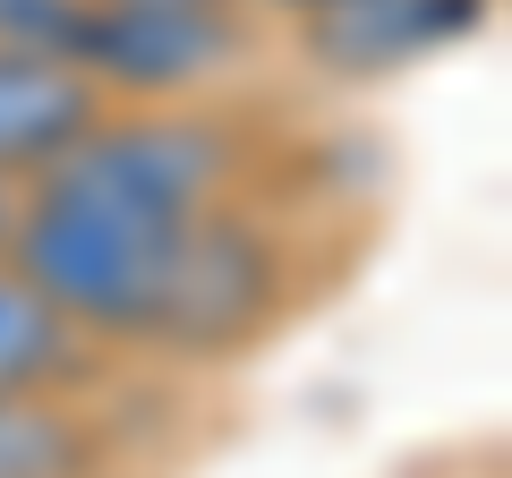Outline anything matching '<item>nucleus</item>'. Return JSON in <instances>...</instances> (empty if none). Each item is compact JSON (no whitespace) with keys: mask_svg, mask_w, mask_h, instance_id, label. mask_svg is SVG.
<instances>
[{"mask_svg":"<svg viewBox=\"0 0 512 478\" xmlns=\"http://www.w3.org/2000/svg\"><path fill=\"white\" fill-rule=\"evenodd\" d=\"M274 9H282V18L299 26V18H316V9H342V0H274Z\"/></svg>","mask_w":512,"mask_h":478,"instance_id":"6e6552de","label":"nucleus"},{"mask_svg":"<svg viewBox=\"0 0 512 478\" xmlns=\"http://www.w3.org/2000/svg\"><path fill=\"white\" fill-rule=\"evenodd\" d=\"M461 26H478V0H342L299 18L308 52H325V69H402V60L453 43Z\"/></svg>","mask_w":512,"mask_h":478,"instance_id":"39448f33","label":"nucleus"},{"mask_svg":"<svg viewBox=\"0 0 512 478\" xmlns=\"http://www.w3.org/2000/svg\"><path fill=\"white\" fill-rule=\"evenodd\" d=\"M103 9H239V0H103Z\"/></svg>","mask_w":512,"mask_h":478,"instance_id":"0eeeda50","label":"nucleus"},{"mask_svg":"<svg viewBox=\"0 0 512 478\" xmlns=\"http://www.w3.org/2000/svg\"><path fill=\"white\" fill-rule=\"evenodd\" d=\"M94 111H103V86L77 60L0 35V188L35 180L52 154H69L94 129Z\"/></svg>","mask_w":512,"mask_h":478,"instance_id":"7ed1b4c3","label":"nucleus"},{"mask_svg":"<svg viewBox=\"0 0 512 478\" xmlns=\"http://www.w3.org/2000/svg\"><path fill=\"white\" fill-rule=\"evenodd\" d=\"M239 52H248L239 9H103V0H77V26H69V60L103 86V103L111 94L188 103Z\"/></svg>","mask_w":512,"mask_h":478,"instance_id":"f03ea898","label":"nucleus"},{"mask_svg":"<svg viewBox=\"0 0 512 478\" xmlns=\"http://www.w3.org/2000/svg\"><path fill=\"white\" fill-rule=\"evenodd\" d=\"M94 359H103V342L26 265L0 257V402H69L94 376Z\"/></svg>","mask_w":512,"mask_h":478,"instance_id":"20e7f679","label":"nucleus"},{"mask_svg":"<svg viewBox=\"0 0 512 478\" xmlns=\"http://www.w3.org/2000/svg\"><path fill=\"white\" fill-rule=\"evenodd\" d=\"M248 154L214 111H94L69 154L18 180L0 257L26 265L103 350L231 359L282 316V248L239 197Z\"/></svg>","mask_w":512,"mask_h":478,"instance_id":"f257e3e1","label":"nucleus"},{"mask_svg":"<svg viewBox=\"0 0 512 478\" xmlns=\"http://www.w3.org/2000/svg\"><path fill=\"white\" fill-rule=\"evenodd\" d=\"M0 478H77L69 402H0Z\"/></svg>","mask_w":512,"mask_h":478,"instance_id":"423d86ee","label":"nucleus"}]
</instances>
